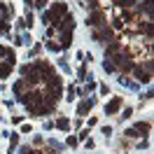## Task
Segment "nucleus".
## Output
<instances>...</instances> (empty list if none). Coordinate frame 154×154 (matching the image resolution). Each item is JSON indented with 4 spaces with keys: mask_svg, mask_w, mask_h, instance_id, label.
<instances>
[{
    "mask_svg": "<svg viewBox=\"0 0 154 154\" xmlns=\"http://www.w3.org/2000/svg\"><path fill=\"white\" fill-rule=\"evenodd\" d=\"M75 94H77L75 87H68L66 89V100H68V103H70V100H75Z\"/></svg>",
    "mask_w": 154,
    "mask_h": 154,
    "instance_id": "393cba45",
    "label": "nucleus"
},
{
    "mask_svg": "<svg viewBox=\"0 0 154 154\" xmlns=\"http://www.w3.org/2000/svg\"><path fill=\"white\" fill-rule=\"evenodd\" d=\"M103 70H105V72H117V68H115V63H112V61H110V58H105V61H103Z\"/></svg>",
    "mask_w": 154,
    "mask_h": 154,
    "instance_id": "4be33fe9",
    "label": "nucleus"
},
{
    "mask_svg": "<svg viewBox=\"0 0 154 154\" xmlns=\"http://www.w3.org/2000/svg\"><path fill=\"white\" fill-rule=\"evenodd\" d=\"M12 72H14V66H10V63H0V82H5L7 77H12Z\"/></svg>",
    "mask_w": 154,
    "mask_h": 154,
    "instance_id": "dca6fc26",
    "label": "nucleus"
},
{
    "mask_svg": "<svg viewBox=\"0 0 154 154\" xmlns=\"http://www.w3.org/2000/svg\"><path fill=\"white\" fill-rule=\"evenodd\" d=\"M89 138V128H82L79 133H77V140H87Z\"/></svg>",
    "mask_w": 154,
    "mask_h": 154,
    "instance_id": "473e14b6",
    "label": "nucleus"
},
{
    "mask_svg": "<svg viewBox=\"0 0 154 154\" xmlns=\"http://www.w3.org/2000/svg\"><path fill=\"white\" fill-rule=\"evenodd\" d=\"M91 40H94V42H112V40H115V30L110 28L107 23H103L100 28H94Z\"/></svg>",
    "mask_w": 154,
    "mask_h": 154,
    "instance_id": "20e7f679",
    "label": "nucleus"
},
{
    "mask_svg": "<svg viewBox=\"0 0 154 154\" xmlns=\"http://www.w3.org/2000/svg\"><path fill=\"white\" fill-rule=\"evenodd\" d=\"M30 131H33V126H30V124H23V126H21V133H30Z\"/></svg>",
    "mask_w": 154,
    "mask_h": 154,
    "instance_id": "c03bdc74",
    "label": "nucleus"
},
{
    "mask_svg": "<svg viewBox=\"0 0 154 154\" xmlns=\"http://www.w3.org/2000/svg\"><path fill=\"white\" fill-rule=\"evenodd\" d=\"M77 75H79V79H82V82H87V66L79 68V70H77Z\"/></svg>",
    "mask_w": 154,
    "mask_h": 154,
    "instance_id": "2f4dec72",
    "label": "nucleus"
},
{
    "mask_svg": "<svg viewBox=\"0 0 154 154\" xmlns=\"http://www.w3.org/2000/svg\"><path fill=\"white\" fill-rule=\"evenodd\" d=\"M100 133L105 135V138H110V135H112V126H103V128H100Z\"/></svg>",
    "mask_w": 154,
    "mask_h": 154,
    "instance_id": "f704fd0d",
    "label": "nucleus"
},
{
    "mask_svg": "<svg viewBox=\"0 0 154 154\" xmlns=\"http://www.w3.org/2000/svg\"><path fill=\"white\" fill-rule=\"evenodd\" d=\"M110 61L115 63L117 70H122V72H131L133 70V54L128 51V49H122V51H117L115 56H110Z\"/></svg>",
    "mask_w": 154,
    "mask_h": 154,
    "instance_id": "f257e3e1",
    "label": "nucleus"
},
{
    "mask_svg": "<svg viewBox=\"0 0 154 154\" xmlns=\"http://www.w3.org/2000/svg\"><path fill=\"white\" fill-rule=\"evenodd\" d=\"M135 2H138V0H135ZM145 2H149V0H145Z\"/></svg>",
    "mask_w": 154,
    "mask_h": 154,
    "instance_id": "8fccbe9b",
    "label": "nucleus"
},
{
    "mask_svg": "<svg viewBox=\"0 0 154 154\" xmlns=\"http://www.w3.org/2000/svg\"><path fill=\"white\" fill-rule=\"evenodd\" d=\"M131 115H133V107H126V110H124V112H122L119 117H122V119H128Z\"/></svg>",
    "mask_w": 154,
    "mask_h": 154,
    "instance_id": "72a5a7b5",
    "label": "nucleus"
},
{
    "mask_svg": "<svg viewBox=\"0 0 154 154\" xmlns=\"http://www.w3.org/2000/svg\"><path fill=\"white\" fill-rule=\"evenodd\" d=\"M0 58H2L5 63H10V66L17 63V54H14V49H12V47H5V45H0Z\"/></svg>",
    "mask_w": 154,
    "mask_h": 154,
    "instance_id": "9b49d317",
    "label": "nucleus"
},
{
    "mask_svg": "<svg viewBox=\"0 0 154 154\" xmlns=\"http://www.w3.org/2000/svg\"><path fill=\"white\" fill-rule=\"evenodd\" d=\"M23 2H26L28 7H33V5H35V0H23Z\"/></svg>",
    "mask_w": 154,
    "mask_h": 154,
    "instance_id": "09e8293b",
    "label": "nucleus"
},
{
    "mask_svg": "<svg viewBox=\"0 0 154 154\" xmlns=\"http://www.w3.org/2000/svg\"><path fill=\"white\" fill-rule=\"evenodd\" d=\"M119 84H122V87H126V89H138V84H135V82H131V79H126V77H119Z\"/></svg>",
    "mask_w": 154,
    "mask_h": 154,
    "instance_id": "412c9836",
    "label": "nucleus"
},
{
    "mask_svg": "<svg viewBox=\"0 0 154 154\" xmlns=\"http://www.w3.org/2000/svg\"><path fill=\"white\" fill-rule=\"evenodd\" d=\"M87 26H91V28H100L103 23H105V12L100 10H89V14H87V21H84Z\"/></svg>",
    "mask_w": 154,
    "mask_h": 154,
    "instance_id": "39448f33",
    "label": "nucleus"
},
{
    "mask_svg": "<svg viewBox=\"0 0 154 154\" xmlns=\"http://www.w3.org/2000/svg\"><path fill=\"white\" fill-rule=\"evenodd\" d=\"M133 128H135V131H138L140 135H145V138H147V133L152 131V124H149V122H138Z\"/></svg>",
    "mask_w": 154,
    "mask_h": 154,
    "instance_id": "a211bd4d",
    "label": "nucleus"
},
{
    "mask_svg": "<svg viewBox=\"0 0 154 154\" xmlns=\"http://www.w3.org/2000/svg\"><path fill=\"white\" fill-rule=\"evenodd\" d=\"M19 145V133H10V149H17Z\"/></svg>",
    "mask_w": 154,
    "mask_h": 154,
    "instance_id": "bb28decb",
    "label": "nucleus"
},
{
    "mask_svg": "<svg viewBox=\"0 0 154 154\" xmlns=\"http://www.w3.org/2000/svg\"><path fill=\"white\" fill-rule=\"evenodd\" d=\"M47 51H61V47H58V42H54V40H47Z\"/></svg>",
    "mask_w": 154,
    "mask_h": 154,
    "instance_id": "a878e982",
    "label": "nucleus"
},
{
    "mask_svg": "<svg viewBox=\"0 0 154 154\" xmlns=\"http://www.w3.org/2000/svg\"><path fill=\"white\" fill-rule=\"evenodd\" d=\"M54 128V122H45V131H51Z\"/></svg>",
    "mask_w": 154,
    "mask_h": 154,
    "instance_id": "49530a36",
    "label": "nucleus"
},
{
    "mask_svg": "<svg viewBox=\"0 0 154 154\" xmlns=\"http://www.w3.org/2000/svg\"><path fill=\"white\" fill-rule=\"evenodd\" d=\"M135 5V0H115V7L117 10H131Z\"/></svg>",
    "mask_w": 154,
    "mask_h": 154,
    "instance_id": "aec40b11",
    "label": "nucleus"
},
{
    "mask_svg": "<svg viewBox=\"0 0 154 154\" xmlns=\"http://www.w3.org/2000/svg\"><path fill=\"white\" fill-rule=\"evenodd\" d=\"M49 149H54V152H61V149H63V145L58 143V140H49Z\"/></svg>",
    "mask_w": 154,
    "mask_h": 154,
    "instance_id": "cd10ccee",
    "label": "nucleus"
},
{
    "mask_svg": "<svg viewBox=\"0 0 154 154\" xmlns=\"http://www.w3.org/2000/svg\"><path fill=\"white\" fill-rule=\"evenodd\" d=\"M33 143H35V145H38V147H40V145L45 143V140H42V138H40V135H35V138H33Z\"/></svg>",
    "mask_w": 154,
    "mask_h": 154,
    "instance_id": "de8ad7c7",
    "label": "nucleus"
},
{
    "mask_svg": "<svg viewBox=\"0 0 154 154\" xmlns=\"http://www.w3.org/2000/svg\"><path fill=\"white\" fill-rule=\"evenodd\" d=\"M117 51H122V45H119L117 40H112V42H107V45H105V58L115 56Z\"/></svg>",
    "mask_w": 154,
    "mask_h": 154,
    "instance_id": "4468645a",
    "label": "nucleus"
},
{
    "mask_svg": "<svg viewBox=\"0 0 154 154\" xmlns=\"http://www.w3.org/2000/svg\"><path fill=\"white\" fill-rule=\"evenodd\" d=\"M40 51H42V47H40V45H33V49H30V51H28V58H33V56H38Z\"/></svg>",
    "mask_w": 154,
    "mask_h": 154,
    "instance_id": "c756f323",
    "label": "nucleus"
},
{
    "mask_svg": "<svg viewBox=\"0 0 154 154\" xmlns=\"http://www.w3.org/2000/svg\"><path fill=\"white\" fill-rule=\"evenodd\" d=\"M33 23H35V17H33V12H28L26 19H23V26H26V28H33Z\"/></svg>",
    "mask_w": 154,
    "mask_h": 154,
    "instance_id": "5701e85b",
    "label": "nucleus"
},
{
    "mask_svg": "<svg viewBox=\"0 0 154 154\" xmlns=\"http://www.w3.org/2000/svg\"><path fill=\"white\" fill-rule=\"evenodd\" d=\"M152 96H154V94H152V89H147V94H143L140 98H143V103H145V100H152Z\"/></svg>",
    "mask_w": 154,
    "mask_h": 154,
    "instance_id": "79ce46f5",
    "label": "nucleus"
},
{
    "mask_svg": "<svg viewBox=\"0 0 154 154\" xmlns=\"http://www.w3.org/2000/svg\"><path fill=\"white\" fill-rule=\"evenodd\" d=\"M94 105H96V98H84L79 105H77V115H79V119L82 117H87L91 110H94Z\"/></svg>",
    "mask_w": 154,
    "mask_h": 154,
    "instance_id": "1a4fd4ad",
    "label": "nucleus"
},
{
    "mask_svg": "<svg viewBox=\"0 0 154 154\" xmlns=\"http://www.w3.org/2000/svg\"><path fill=\"white\" fill-rule=\"evenodd\" d=\"M58 66L63 68V70H66V72H70V66H68V61H66V58H61V61H58Z\"/></svg>",
    "mask_w": 154,
    "mask_h": 154,
    "instance_id": "4c0bfd02",
    "label": "nucleus"
},
{
    "mask_svg": "<svg viewBox=\"0 0 154 154\" xmlns=\"http://www.w3.org/2000/svg\"><path fill=\"white\" fill-rule=\"evenodd\" d=\"M98 91H100V96H107V94H110V89H107V84H100V87H98Z\"/></svg>",
    "mask_w": 154,
    "mask_h": 154,
    "instance_id": "58836bf2",
    "label": "nucleus"
},
{
    "mask_svg": "<svg viewBox=\"0 0 154 154\" xmlns=\"http://www.w3.org/2000/svg\"><path fill=\"white\" fill-rule=\"evenodd\" d=\"M98 124V119H96V117H91V119H89V126H87V128H91V126H96Z\"/></svg>",
    "mask_w": 154,
    "mask_h": 154,
    "instance_id": "a18cd8bd",
    "label": "nucleus"
},
{
    "mask_svg": "<svg viewBox=\"0 0 154 154\" xmlns=\"http://www.w3.org/2000/svg\"><path fill=\"white\" fill-rule=\"evenodd\" d=\"M54 35H56V28H51V26H47V38L51 40V38H54Z\"/></svg>",
    "mask_w": 154,
    "mask_h": 154,
    "instance_id": "37998d69",
    "label": "nucleus"
},
{
    "mask_svg": "<svg viewBox=\"0 0 154 154\" xmlns=\"http://www.w3.org/2000/svg\"><path fill=\"white\" fill-rule=\"evenodd\" d=\"M21 122H23V117H21V115H12V124H14V126L21 124Z\"/></svg>",
    "mask_w": 154,
    "mask_h": 154,
    "instance_id": "ea45409f",
    "label": "nucleus"
},
{
    "mask_svg": "<svg viewBox=\"0 0 154 154\" xmlns=\"http://www.w3.org/2000/svg\"><path fill=\"white\" fill-rule=\"evenodd\" d=\"M17 100H19L26 110H30V107H35V105L42 103V91H40V89H28V91H23L21 96H17Z\"/></svg>",
    "mask_w": 154,
    "mask_h": 154,
    "instance_id": "f03ea898",
    "label": "nucleus"
},
{
    "mask_svg": "<svg viewBox=\"0 0 154 154\" xmlns=\"http://www.w3.org/2000/svg\"><path fill=\"white\" fill-rule=\"evenodd\" d=\"M56 107H51V105H45V103H40V105H35V107H30L28 110V115L30 117H49L51 112H54Z\"/></svg>",
    "mask_w": 154,
    "mask_h": 154,
    "instance_id": "6e6552de",
    "label": "nucleus"
},
{
    "mask_svg": "<svg viewBox=\"0 0 154 154\" xmlns=\"http://www.w3.org/2000/svg\"><path fill=\"white\" fill-rule=\"evenodd\" d=\"M84 147H87V152H89V149H94V147H96V143H94L91 138H87V140H84Z\"/></svg>",
    "mask_w": 154,
    "mask_h": 154,
    "instance_id": "c9c22d12",
    "label": "nucleus"
},
{
    "mask_svg": "<svg viewBox=\"0 0 154 154\" xmlns=\"http://www.w3.org/2000/svg\"><path fill=\"white\" fill-rule=\"evenodd\" d=\"M124 135H126V138H140V133H138L135 128H126V131H124Z\"/></svg>",
    "mask_w": 154,
    "mask_h": 154,
    "instance_id": "7c9ffc66",
    "label": "nucleus"
},
{
    "mask_svg": "<svg viewBox=\"0 0 154 154\" xmlns=\"http://www.w3.org/2000/svg\"><path fill=\"white\" fill-rule=\"evenodd\" d=\"M147 147H149V140H147V138H145V140H140V143H138V149H147Z\"/></svg>",
    "mask_w": 154,
    "mask_h": 154,
    "instance_id": "a19ab883",
    "label": "nucleus"
},
{
    "mask_svg": "<svg viewBox=\"0 0 154 154\" xmlns=\"http://www.w3.org/2000/svg\"><path fill=\"white\" fill-rule=\"evenodd\" d=\"M110 28H112V30H122V28H124V21L119 19V17H115V19H112V26H110Z\"/></svg>",
    "mask_w": 154,
    "mask_h": 154,
    "instance_id": "b1692460",
    "label": "nucleus"
},
{
    "mask_svg": "<svg viewBox=\"0 0 154 154\" xmlns=\"http://www.w3.org/2000/svg\"><path fill=\"white\" fill-rule=\"evenodd\" d=\"M26 87H28V84H26V79L21 77V79H17V82H14V87H12V94H14V96H21V94L26 91Z\"/></svg>",
    "mask_w": 154,
    "mask_h": 154,
    "instance_id": "f3484780",
    "label": "nucleus"
},
{
    "mask_svg": "<svg viewBox=\"0 0 154 154\" xmlns=\"http://www.w3.org/2000/svg\"><path fill=\"white\" fill-rule=\"evenodd\" d=\"M54 126L61 128V131H70V122H68V117H58L56 122H54Z\"/></svg>",
    "mask_w": 154,
    "mask_h": 154,
    "instance_id": "6ab92c4d",
    "label": "nucleus"
},
{
    "mask_svg": "<svg viewBox=\"0 0 154 154\" xmlns=\"http://www.w3.org/2000/svg\"><path fill=\"white\" fill-rule=\"evenodd\" d=\"M47 2H49V0H35V7H38V10H45Z\"/></svg>",
    "mask_w": 154,
    "mask_h": 154,
    "instance_id": "e433bc0d",
    "label": "nucleus"
},
{
    "mask_svg": "<svg viewBox=\"0 0 154 154\" xmlns=\"http://www.w3.org/2000/svg\"><path fill=\"white\" fill-rule=\"evenodd\" d=\"M122 105H124V98L122 96H112L105 103V115H117V112L122 110Z\"/></svg>",
    "mask_w": 154,
    "mask_h": 154,
    "instance_id": "0eeeda50",
    "label": "nucleus"
},
{
    "mask_svg": "<svg viewBox=\"0 0 154 154\" xmlns=\"http://www.w3.org/2000/svg\"><path fill=\"white\" fill-rule=\"evenodd\" d=\"M30 68H33V70L40 75V82H42V84H45V79H47L49 75H54V68H51V63H49V61H45V58L33 61V63H30Z\"/></svg>",
    "mask_w": 154,
    "mask_h": 154,
    "instance_id": "7ed1b4c3",
    "label": "nucleus"
},
{
    "mask_svg": "<svg viewBox=\"0 0 154 154\" xmlns=\"http://www.w3.org/2000/svg\"><path fill=\"white\" fill-rule=\"evenodd\" d=\"M72 30H75V17L68 12L66 17H61V21L56 26V33H72Z\"/></svg>",
    "mask_w": 154,
    "mask_h": 154,
    "instance_id": "423d86ee",
    "label": "nucleus"
},
{
    "mask_svg": "<svg viewBox=\"0 0 154 154\" xmlns=\"http://www.w3.org/2000/svg\"><path fill=\"white\" fill-rule=\"evenodd\" d=\"M77 143H79V140H77V135H68V140H66L68 147H77Z\"/></svg>",
    "mask_w": 154,
    "mask_h": 154,
    "instance_id": "c85d7f7f",
    "label": "nucleus"
},
{
    "mask_svg": "<svg viewBox=\"0 0 154 154\" xmlns=\"http://www.w3.org/2000/svg\"><path fill=\"white\" fill-rule=\"evenodd\" d=\"M58 40H61L58 47H61V51H63V49H68L70 45H72V33H58Z\"/></svg>",
    "mask_w": 154,
    "mask_h": 154,
    "instance_id": "2eb2a0df",
    "label": "nucleus"
},
{
    "mask_svg": "<svg viewBox=\"0 0 154 154\" xmlns=\"http://www.w3.org/2000/svg\"><path fill=\"white\" fill-rule=\"evenodd\" d=\"M119 12H122V14H119V19L124 21V23H135V19L140 17L138 10H133V7H131V10H119Z\"/></svg>",
    "mask_w": 154,
    "mask_h": 154,
    "instance_id": "ddd939ff",
    "label": "nucleus"
},
{
    "mask_svg": "<svg viewBox=\"0 0 154 154\" xmlns=\"http://www.w3.org/2000/svg\"><path fill=\"white\" fill-rule=\"evenodd\" d=\"M49 12H51V14L56 17V19H61V17H66L70 10H68V2L58 0V2H51V10H49Z\"/></svg>",
    "mask_w": 154,
    "mask_h": 154,
    "instance_id": "f8f14e48",
    "label": "nucleus"
},
{
    "mask_svg": "<svg viewBox=\"0 0 154 154\" xmlns=\"http://www.w3.org/2000/svg\"><path fill=\"white\" fill-rule=\"evenodd\" d=\"M131 72L135 75V79H138L140 84H149V82H152V75H149L143 66H133V70H131Z\"/></svg>",
    "mask_w": 154,
    "mask_h": 154,
    "instance_id": "9d476101",
    "label": "nucleus"
}]
</instances>
